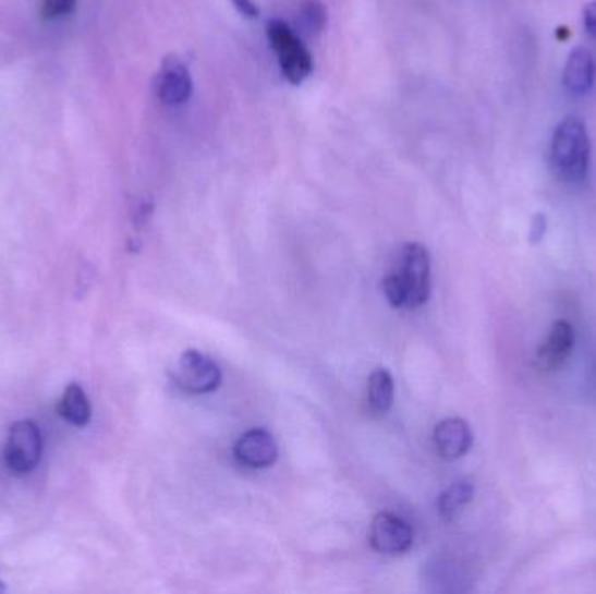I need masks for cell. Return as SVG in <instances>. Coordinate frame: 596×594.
Returning a JSON list of instances; mask_svg holds the SVG:
<instances>
[{
    "label": "cell",
    "mask_w": 596,
    "mask_h": 594,
    "mask_svg": "<svg viewBox=\"0 0 596 594\" xmlns=\"http://www.w3.org/2000/svg\"><path fill=\"white\" fill-rule=\"evenodd\" d=\"M382 288L392 307L417 308L426 304L431 293V258L426 246L406 243L398 247Z\"/></svg>",
    "instance_id": "cell-1"
},
{
    "label": "cell",
    "mask_w": 596,
    "mask_h": 594,
    "mask_svg": "<svg viewBox=\"0 0 596 594\" xmlns=\"http://www.w3.org/2000/svg\"><path fill=\"white\" fill-rule=\"evenodd\" d=\"M551 166L558 179L567 183L586 180L592 161V142L586 124L575 116H569L558 124L549 147Z\"/></svg>",
    "instance_id": "cell-2"
},
{
    "label": "cell",
    "mask_w": 596,
    "mask_h": 594,
    "mask_svg": "<svg viewBox=\"0 0 596 594\" xmlns=\"http://www.w3.org/2000/svg\"><path fill=\"white\" fill-rule=\"evenodd\" d=\"M267 39L276 52L279 69L288 83L299 86L313 74V54L287 22L270 20L267 23Z\"/></svg>",
    "instance_id": "cell-3"
},
{
    "label": "cell",
    "mask_w": 596,
    "mask_h": 594,
    "mask_svg": "<svg viewBox=\"0 0 596 594\" xmlns=\"http://www.w3.org/2000/svg\"><path fill=\"white\" fill-rule=\"evenodd\" d=\"M42 457V434L34 421H20L11 425L4 447V462L14 474H28L37 468Z\"/></svg>",
    "instance_id": "cell-4"
},
{
    "label": "cell",
    "mask_w": 596,
    "mask_h": 594,
    "mask_svg": "<svg viewBox=\"0 0 596 594\" xmlns=\"http://www.w3.org/2000/svg\"><path fill=\"white\" fill-rule=\"evenodd\" d=\"M174 383L192 395H208L222 383V372L211 357L196 349L182 352L174 366Z\"/></svg>",
    "instance_id": "cell-5"
},
{
    "label": "cell",
    "mask_w": 596,
    "mask_h": 594,
    "mask_svg": "<svg viewBox=\"0 0 596 594\" xmlns=\"http://www.w3.org/2000/svg\"><path fill=\"white\" fill-rule=\"evenodd\" d=\"M370 544L382 555H405L414 544V530L398 514L380 512L372 521Z\"/></svg>",
    "instance_id": "cell-6"
},
{
    "label": "cell",
    "mask_w": 596,
    "mask_h": 594,
    "mask_svg": "<svg viewBox=\"0 0 596 594\" xmlns=\"http://www.w3.org/2000/svg\"><path fill=\"white\" fill-rule=\"evenodd\" d=\"M194 92L191 70L179 57H168L161 63L156 78L157 98L168 107H180Z\"/></svg>",
    "instance_id": "cell-7"
},
{
    "label": "cell",
    "mask_w": 596,
    "mask_h": 594,
    "mask_svg": "<svg viewBox=\"0 0 596 594\" xmlns=\"http://www.w3.org/2000/svg\"><path fill=\"white\" fill-rule=\"evenodd\" d=\"M234 457L246 468H269L278 459V445L269 431L252 429L235 441Z\"/></svg>",
    "instance_id": "cell-8"
},
{
    "label": "cell",
    "mask_w": 596,
    "mask_h": 594,
    "mask_svg": "<svg viewBox=\"0 0 596 594\" xmlns=\"http://www.w3.org/2000/svg\"><path fill=\"white\" fill-rule=\"evenodd\" d=\"M435 447L438 456L447 462L462 459L473 447L470 424L459 416L445 419L435 429Z\"/></svg>",
    "instance_id": "cell-9"
},
{
    "label": "cell",
    "mask_w": 596,
    "mask_h": 594,
    "mask_svg": "<svg viewBox=\"0 0 596 594\" xmlns=\"http://www.w3.org/2000/svg\"><path fill=\"white\" fill-rule=\"evenodd\" d=\"M575 334L571 323L555 322L546 342L537 349V366L545 372H554L569 360L574 349Z\"/></svg>",
    "instance_id": "cell-10"
},
{
    "label": "cell",
    "mask_w": 596,
    "mask_h": 594,
    "mask_svg": "<svg viewBox=\"0 0 596 594\" xmlns=\"http://www.w3.org/2000/svg\"><path fill=\"white\" fill-rule=\"evenodd\" d=\"M595 60L586 48L572 49L563 66L562 81L567 92L574 96L588 95L595 84Z\"/></svg>",
    "instance_id": "cell-11"
},
{
    "label": "cell",
    "mask_w": 596,
    "mask_h": 594,
    "mask_svg": "<svg viewBox=\"0 0 596 594\" xmlns=\"http://www.w3.org/2000/svg\"><path fill=\"white\" fill-rule=\"evenodd\" d=\"M58 412L69 424L84 427L92 421V403L78 384H70L61 396Z\"/></svg>",
    "instance_id": "cell-12"
},
{
    "label": "cell",
    "mask_w": 596,
    "mask_h": 594,
    "mask_svg": "<svg viewBox=\"0 0 596 594\" xmlns=\"http://www.w3.org/2000/svg\"><path fill=\"white\" fill-rule=\"evenodd\" d=\"M394 401V380L386 368H377L368 378V403L379 415L388 413Z\"/></svg>",
    "instance_id": "cell-13"
},
{
    "label": "cell",
    "mask_w": 596,
    "mask_h": 594,
    "mask_svg": "<svg viewBox=\"0 0 596 594\" xmlns=\"http://www.w3.org/2000/svg\"><path fill=\"white\" fill-rule=\"evenodd\" d=\"M473 495H475V486L470 482H458L450 485L438 499V511H440L441 518L452 521L473 500Z\"/></svg>",
    "instance_id": "cell-14"
},
{
    "label": "cell",
    "mask_w": 596,
    "mask_h": 594,
    "mask_svg": "<svg viewBox=\"0 0 596 594\" xmlns=\"http://www.w3.org/2000/svg\"><path fill=\"white\" fill-rule=\"evenodd\" d=\"M301 20L305 31L318 34L327 25V9L321 0H304L301 5Z\"/></svg>",
    "instance_id": "cell-15"
},
{
    "label": "cell",
    "mask_w": 596,
    "mask_h": 594,
    "mask_svg": "<svg viewBox=\"0 0 596 594\" xmlns=\"http://www.w3.org/2000/svg\"><path fill=\"white\" fill-rule=\"evenodd\" d=\"M75 5H77V0H42L40 14L44 20H58V17L74 13Z\"/></svg>",
    "instance_id": "cell-16"
},
{
    "label": "cell",
    "mask_w": 596,
    "mask_h": 594,
    "mask_svg": "<svg viewBox=\"0 0 596 594\" xmlns=\"http://www.w3.org/2000/svg\"><path fill=\"white\" fill-rule=\"evenodd\" d=\"M234 8L238 9V13L243 14L248 20H255L260 16V8H258L255 0H231Z\"/></svg>",
    "instance_id": "cell-17"
},
{
    "label": "cell",
    "mask_w": 596,
    "mask_h": 594,
    "mask_svg": "<svg viewBox=\"0 0 596 594\" xmlns=\"http://www.w3.org/2000/svg\"><path fill=\"white\" fill-rule=\"evenodd\" d=\"M583 22L588 34L592 35L593 39H596V0H593L584 8Z\"/></svg>",
    "instance_id": "cell-18"
},
{
    "label": "cell",
    "mask_w": 596,
    "mask_h": 594,
    "mask_svg": "<svg viewBox=\"0 0 596 594\" xmlns=\"http://www.w3.org/2000/svg\"><path fill=\"white\" fill-rule=\"evenodd\" d=\"M546 217L545 215H536L534 220H532L531 227V241L534 244L539 243L540 239L545 238L546 234Z\"/></svg>",
    "instance_id": "cell-19"
},
{
    "label": "cell",
    "mask_w": 596,
    "mask_h": 594,
    "mask_svg": "<svg viewBox=\"0 0 596 594\" xmlns=\"http://www.w3.org/2000/svg\"><path fill=\"white\" fill-rule=\"evenodd\" d=\"M557 37L558 40H567L571 37V31L565 28V26H560V28H557Z\"/></svg>",
    "instance_id": "cell-20"
},
{
    "label": "cell",
    "mask_w": 596,
    "mask_h": 594,
    "mask_svg": "<svg viewBox=\"0 0 596 594\" xmlns=\"http://www.w3.org/2000/svg\"><path fill=\"white\" fill-rule=\"evenodd\" d=\"M0 591H4V587L0 586Z\"/></svg>",
    "instance_id": "cell-21"
}]
</instances>
